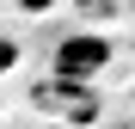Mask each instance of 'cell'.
<instances>
[{"label": "cell", "instance_id": "3", "mask_svg": "<svg viewBox=\"0 0 135 129\" xmlns=\"http://www.w3.org/2000/svg\"><path fill=\"white\" fill-rule=\"evenodd\" d=\"M25 6H31V12H43V6H49V0H25Z\"/></svg>", "mask_w": 135, "mask_h": 129}, {"label": "cell", "instance_id": "1", "mask_svg": "<svg viewBox=\"0 0 135 129\" xmlns=\"http://www.w3.org/2000/svg\"><path fill=\"white\" fill-rule=\"evenodd\" d=\"M104 61H110V43L98 31H74V37L55 43V74L61 80H86V74H98Z\"/></svg>", "mask_w": 135, "mask_h": 129}, {"label": "cell", "instance_id": "2", "mask_svg": "<svg viewBox=\"0 0 135 129\" xmlns=\"http://www.w3.org/2000/svg\"><path fill=\"white\" fill-rule=\"evenodd\" d=\"M12 61H18V43H6V37H0V74H6Z\"/></svg>", "mask_w": 135, "mask_h": 129}]
</instances>
